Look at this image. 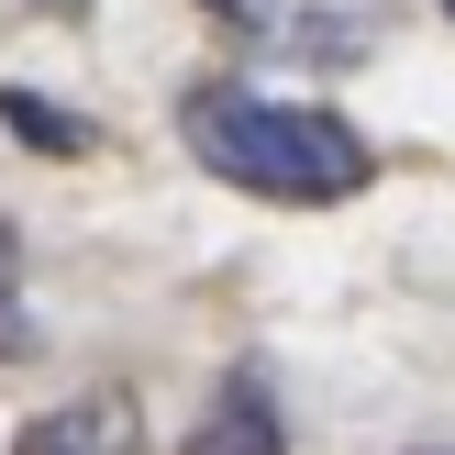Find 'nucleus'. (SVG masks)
I'll list each match as a JSON object with an SVG mask.
<instances>
[{"instance_id":"6e6552de","label":"nucleus","mask_w":455,"mask_h":455,"mask_svg":"<svg viewBox=\"0 0 455 455\" xmlns=\"http://www.w3.org/2000/svg\"><path fill=\"white\" fill-rule=\"evenodd\" d=\"M444 12H455V0H444Z\"/></svg>"},{"instance_id":"20e7f679","label":"nucleus","mask_w":455,"mask_h":455,"mask_svg":"<svg viewBox=\"0 0 455 455\" xmlns=\"http://www.w3.org/2000/svg\"><path fill=\"white\" fill-rule=\"evenodd\" d=\"M0 123H12V133H34L44 156H89V145H100V133H89L78 111H56V100H34V89H0Z\"/></svg>"},{"instance_id":"0eeeda50","label":"nucleus","mask_w":455,"mask_h":455,"mask_svg":"<svg viewBox=\"0 0 455 455\" xmlns=\"http://www.w3.org/2000/svg\"><path fill=\"white\" fill-rule=\"evenodd\" d=\"M56 12H89V0H56Z\"/></svg>"},{"instance_id":"f03ea898","label":"nucleus","mask_w":455,"mask_h":455,"mask_svg":"<svg viewBox=\"0 0 455 455\" xmlns=\"http://www.w3.org/2000/svg\"><path fill=\"white\" fill-rule=\"evenodd\" d=\"M12 455H156V434H145V411H133V389H78L67 411L22 422Z\"/></svg>"},{"instance_id":"39448f33","label":"nucleus","mask_w":455,"mask_h":455,"mask_svg":"<svg viewBox=\"0 0 455 455\" xmlns=\"http://www.w3.org/2000/svg\"><path fill=\"white\" fill-rule=\"evenodd\" d=\"M44 333H34V300H22V234L0 222V367H22Z\"/></svg>"},{"instance_id":"f257e3e1","label":"nucleus","mask_w":455,"mask_h":455,"mask_svg":"<svg viewBox=\"0 0 455 455\" xmlns=\"http://www.w3.org/2000/svg\"><path fill=\"white\" fill-rule=\"evenodd\" d=\"M178 133H189V156L222 178V189L289 200V212L355 200V189L378 178V145L345 123V111H311V100H267V89H189Z\"/></svg>"},{"instance_id":"7ed1b4c3","label":"nucleus","mask_w":455,"mask_h":455,"mask_svg":"<svg viewBox=\"0 0 455 455\" xmlns=\"http://www.w3.org/2000/svg\"><path fill=\"white\" fill-rule=\"evenodd\" d=\"M189 455H289V422H278V400H267L256 367L222 378V400H212V422L189 434Z\"/></svg>"},{"instance_id":"423d86ee","label":"nucleus","mask_w":455,"mask_h":455,"mask_svg":"<svg viewBox=\"0 0 455 455\" xmlns=\"http://www.w3.org/2000/svg\"><path fill=\"white\" fill-rule=\"evenodd\" d=\"M200 12H222V22H244V34H278V22H289V0H200Z\"/></svg>"}]
</instances>
